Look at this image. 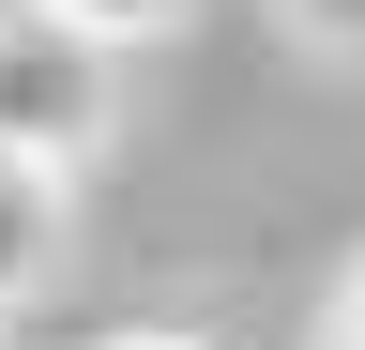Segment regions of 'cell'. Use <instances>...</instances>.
<instances>
[{
  "label": "cell",
  "instance_id": "6da1fadb",
  "mask_svg": "<svg viewBox=\"0 0 365 350\" xmlns=\"http://www.w3.org/2000/svg\"><path fill=\"white\" fill-rule=\"evenodd\" d=\"M107 31H91L76 16V0H0V153H31V168H61V183H76V168L91 153H107Z\"/></svg>",
  "mask_w": 365,
  "mask_h": 350
},
{
  "label": "cell",
  "instance_id": "7a4b0ae2",
  "mask_svg": "<svg viewBox=\"0 0 365 350\" xmlns=\"http://www.w3.org/2000/svg\"><path fill=\"white\" fill-rule=\"evenodd\" d=\"M61 168H31V153H0V320L31 304V274H46V244H61Z\"/></svg>",
  "mask_w": 365,
  "mask_h": 350
},
{
  "label": "cell",
  "instance_id": "3957f363",
  "mask_svg": "<svg viewBox=\"0 0 365 350\" xmlns=\"http://www.w3.org/2000/svg\"><path fill=\"white\" fill-rule=\"evenodd\" d=\"M274 16H289V46H304V61L365 76V0H274Z\"/></svg>",
  "mask_w": 365,
  "mask_h": 350
},
{
  "label": "cell",
  "instance_id": "277c9868",
  "mask_svg": "<svg viewBox=\"0 0 365 350\" xmlns=\"http://www.w3.org/2000/svg\"><path fill=\"white\" fill-rule=\"evenodd\" d=\"M304 350H365V244H350V274L319 289V335H304Z\"/></svg>",
  "mask_w": 365,
  "mask_h": 350
},
{
  "label": "cell",
  "instance_id": "5b68a950",
  "mask_svg": "<svg viewBox=\"0 0 365 350\" xmlns=\"http://www.w3.org/2000/svg\"><path fill=\"white\" fill-rule=\"evenodd\" d=\"M76 16H91V31H107V46H153V31L182 16V0H76Z\"/></svg>",
  "mask_w": 365,
  "mask_h": 350
},
{
  "label": "cell",
  "instance_id": "8992f818",
  "mask_svg": "<svg viewBox=\"0 0 365 350\" xmlns=\"http://www.w3.org/2000/svg\"><path fill=\"white\" fill-rule=\"evenodd\" d=\"M91 350H213V335H182V320H122V335H91Z\"/></svg>",
  "mask_w": 365,
  "mask_h": 350
}]
</instances>
